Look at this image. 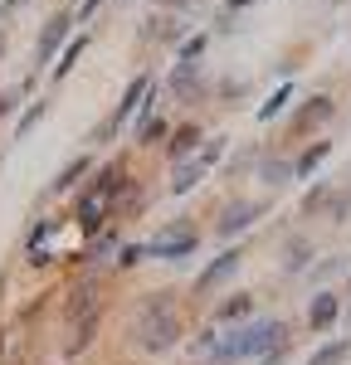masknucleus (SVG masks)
<instances>
[{
  "mask_svg": "<svg viewBox=\"0 0 351 365\" xmlns=\"http://www.w3.org/2000/svg\"><path fill=\"white\" fill-rule=\"evenodd\" d=\"M332 113H337V103H332L327 93H312V98L302 103V113L292 117V132H312L322 122H332Z\"/></svg>",
  "mask_w": 351,
  "mask_h": 365,
  "instance_id": "f257e3e1",
  "label": "nucleus"
},
{
  "mask_svg": "<svg viewBox=\"0 0 351 365\" xmlns=\"http://www.w3.org/2000/svg\"><path fill=\"white\" fill-rule=\"evenodd\" d=\"M327 156H332V141H312V146H307V151L292 161V175H307V170H317Z\"/></svg>",
  "mask_w": 351,
  "mask_h": 365,
  "instance_id": "f03ea898",
  "label": "nucleus"
},
{
  "mask_svg": "<svg viewBox=\"0 0 351 365\" xmlns=\"http://www.w3.org/2000/svg\"><path fill=\"white\" fill-rule=\"evenodd\" d=\"M347 356H351V341H332L327 351H317V356H312V365H342Z\"/></svg>",
  "mask_w": 351,
  "mask_h": 365,
  "instance_id": "7ed1b4c3",
  "label": "nucleus"
},
{
  "mask_svg": "<svg viewBox=\"0 0 351 365\" xmlns=\"http://www.w3.org/2000/svg\"><path fill=\"white\" fill-rule=\"evenodd\" d=\"M288 98H292V88L283 83V88H278V93H273V98H268V103L259 108V117H263V122H273V117H278L283 108H288Z\"/></svg>",
  "mask_w": 351,
  "mask_h": 365,
  "instance_id": "20e7f679",
  "label": "nucleus"
},
{
  "mask_svg": "<svg viewBox=\"0 0 351 365\" xmlns=\"http://www.w3.org/2000/svg\"><path fill=\"white\" fill-rule=\"evenodd\" d=\"M337 322V297H317L312 302V327H332Z\"/></svg>",
  "mask_w": 351,
  "mask_h": 365,
  "instance_id": "39448f33",
  "label": "nucleus"
},
{
  "mask_svg": "<svg viewBox=\"0 0 351 365\" xmlns=\"http://www.w3.org/2000/svg\"><path fill=\"white\" fill-rule=\"evenodd\" d=\"M288 175H292V161H263V180L268 185H288Z\"/></svg>",
  "mask_w": 351,
  "mask_h": 365,
  "instance_id": "423d86ee",
  "label": "nucleus"
},
{
  "mask_svg": "<svg viewBox=\"0 0 351 365\" xmlns=\"http://www.w3.org/2000/svg\"><path fill=\"white\" fill-rule=\"evenodd\" d=\"M254 215H259V205H234V210H230V220H225V234H234V229H244L249 220H254Z\"/></svg>",
  "mask_w": 351,
  "mask_h": 365,
  "instance_id": "0eeeda50",
  "label": "nucleus"
},
{
  "mask_svg": "<svg viewBox=\"0 0 351 365\" xmlns=\"http://www.w3.org/2000/svg\"><path fill=\"white\" fill-rule=\"evenodd\" d=\"M195 141H200V132H195V127H185V132H176L171 151H176V156H185V151H190V146H195Z\"/></svg>",
  "mask_w": 351,
  "mask_h": 365,
  "instance_id": "6e6552de",
  "label": "nucleus"
},
{
  "mask_svg": "<svg viewBox=\"0 0 351 365\" xmlns=\"http://www.w3.org/2000/svg\"><path fill=\"white\" fill-rule=\"evenodd\" d=\"M200 54H205V34L190 39V44H180V58H200Z\"/></svg>",
  "mask_w": 351,
  "mask_h": 365,
  "instance_id": "1a4fd4ad",
  "label": "nucleus"
},
{
  "mask_svg": "<svg viewBox=\"0 0 351 365\" xmlns=\"http://www.w3.org/2000/svg\"><path fill=\"white\" fill-rule=\"evenodd\" d=\"M161 5H171V10H190V5H205V0H161Z\"/></svg>",
  "mask_w": 351,
  "mask_h": 365,
  "instance_id": "9d476101",
  "label": "nucleus"
},
{
  "mask_svg": "<svg viewBox=\"0 0 351 365\" xmlns=\"http://www.w3.org/2000/svg\"><path fill=\"white\" fill-rule=\"evenodd\" d=\"M244 5H254V0H230V15H234V10H244Z\"/></svg>",
  "mask_w": 351,
  "mask_h": 365,
  "instance_id": "9b49d317",
  "label": "nucleus"
}]
</instances>
